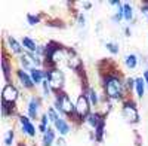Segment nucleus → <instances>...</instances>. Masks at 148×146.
<instances>
[{"label":"nucleus","mask_w":148,"mask_h":146,"mask_svg":"<svg viewBox=\"0 0 148 146\" xmlns=\"http://www.w3.org/2000/svg\"><path fill=\"white\" fill-rule=\"evenodd\" d=\"M139 12H141V15L144 17V19L148 22V0H147V2H142V3H141Z\"/></svg>","instance_id":"a878e982"},{"label":"nucleus","mask_w":148,"mask_h":146,"mask_svg":"<svg viewBox=\"0 0 148 146\" xmlns=\"http://www.w3.org/2000/svg\"><path fill=\"white\" fill-rule=\"evenodd\" d=\"M102 95L111 102H125L129 97L125 90V78H121L117 70L102 73Z\"/></svg>","instance_id":"f257e3e1"},{"label":"nucleus","mask_w":148,"mask_h":146,"mask_svg":"<svg viewBox=\"0 0 148 146\" xmlns=\"http://www.w3.org/2000/svg\"><path fill=\"white\" fill-rule=\"evenodd\" d=\"M59 113L65 115L68 119H76V104L71 100V97L67 91H61L53 94V104Z\"/></svg>","instance_id":"f03ea898"},{"label":"nucleus","mask_w":148,"mask_h":146,"mask_svg":"<svg viewBox=\"0 0 148 146\" xmlns=\"http://www.w3.org/2000/svg\"><path fill=\"white\" fill-rule=\"evenodd\" d=\"M43 106V100H42V97L39 95H36L33 94L30 99L27 100V116L33 121V119H37L40 116V109Z\"/></svg>","instance_id":"0eeeda50"},{"label":"nucleus","mask_w":148,"mask_h":146,"mask_svg":"<svg viewBox=\"0 0 148 146\" xmlns=\"http://www.w3.org/2000/svg\"><path fill=\"white\" fill-rule=\"evenodd\" d=\"M15 76H16L19 85H21L24 90H28V91L34 90L36 85H34V82H33V79L30 76V72H25V70H22L21 67H18L15 70Z\"/></svg>","instance_id":"9d476101"},{"label":"nucleus","mask_w":148,"mask_h":146,"mask_svg":"<svg viewBox=\"0 0 148 146\" xmlns=\"http://www.w3.org/2000/svg\"><path fill=\"white\" fill-rule=\"evenodd\" d=\"M56 146H65L67 143H65V137H59V139H56Z\"/></svg>","instance_id":"c85d7f7f"},{"label":"nucleus","mask_w":148,"mask_h":146,"mask_svg":"<svg viewBox=\"0 0 148 146\" xmlns=\"http://www.w3.org/2000/svg\"><path fill=\"white\" fill-rule=\"evenodd\" d=\"M5 146H12L15 143V130L14 128H9L5 133V140H3Z\"/></svg>","instance_id":"4be33fe9"},{"label":"nucleus","mask_w":148,"mask_h":146,"mask_svg":"<svg viewBox=\"0 0 148 146\" xmlns=\"http://www.w3.org/2000/svg\"><path fill=\"white\" fill-rule=\"evenodd\" d=\"M49 122H51V119H49L47 113H46V112L42 113V115H40V122H39V125H37V130H39L42 134H45V133L47 131V128L51 127V125H49Z\"/></svg>","instance_id":"412c9836"},{"label":"nucleus","mask_w":148,"mask_h":146,"mask_svg":"<svg viewBox=\"0 0 148 146\" xmlns=\"http://www.w3.org/2000/svg\"><path fill=\"white\" fill-rule=\"evenodd\" d=\"M138 55L135 52H129L126 57H125V66L129 69V70H135L138 67Z\"/></svg>","instance_id":"6ab92c4d"},{"label":"nucleus","mask_w":148,"mask_h":146,"mask_svg":"<svg viewBox=\"0 0 148 146\" xmlns=\"http://www.w3.org/2000/svg\"><path fill=\"white\" fill-rule=\"evenodd\" d=\"M121 116L127 124L139 122V112H138L136 102L132 100L130 97H127L125 102H121Z\"/></svg>","instance_id":"39448f33"},{"label":"nucleus","mask_w":148,"mask_h":146,"mask_svg":"<svg viewBox=\"0 0 148 146\" xmlns=\"http://www.w3.org/2000/svg\"><path fill=\"white\" fill-rule=\"evenodd\" d=\"M123 17H125V21H127V22H132L135 19V17H133V5L132 3H129V2L123 3Z\"/></svg>","instance_id":"aec40b11"},{"label":"nucleus","mask_w":148,"mask_h":146,"mask_svg":"<svg viewBox=\"0 0 148 146\" xmlns=\"http://www.w3.org/2000/svg\"><path fill=\"white\" fill-rule=\"evenodd\" d=\"M145 91H147V83H145L144 78L142 76L135 78V92H136V97L139 100L145 95Z\"/></svg>","instance_id":"f3484780"},{"label":"nucleus","mask_w":148,"mask_h":146,"mask_svg":"<svg viewBox=\"0 0 148 146\" xmlns=\"http://www.w3.org/2000/svg\"><path fill=\"white\" fill-rule=\"evenodd\" d=\"M74 104H76V121L80 124V122H84L86 118H88L92 112V104H90V100L88 99V95H86L84 92H80L77 95L76 102H74Z\"/></svg>","instance_id":"20e7f679"},{"label":"nucleus","mask_w":148,"mask_h":146,"mask_svg":"<svg viewBox=\"0 0 148 146\" xmlns=\"http://www.w3.org/2000/svg\"><path fill=\"white\" fill-rule=\"evenodd\" d=\"M77 24H79V27H84L86 26V17L82 14H77Z\"/></svg>","instance_id":"bb28decb"},{"label":"nucleus","mask_w":148,"mask_h":146,"mask_svg":"<svg viewBox=\"0 0 148 146\" xmlns=\"http://www.w3.org/2000/svg\"><path fill=\"white\" fill-rule=\"evenodd\" d=\"M19 88L14 83H6L3 90H2V103L3 104H9V106H16L18 99H19Z\"/></svg>","instance_id":"423d86ee"},{"label":"nucleus","mask_w":148,"mask_h":146,"mask_svg":"<svg viewBox=\"0 0 148 146\" xmlns=\"http://www.w3.org/2000/svg\"><path fill=\"white\" fill-rule=\"evenodd\" d=\"M142 78H144V81H145V83H147V88H148V69H145V70H144Z\"/></svg>","instance_id":"c756f323"},{"label":"nucleus","mask_w":148,"mask_h":146,"mask_svg":"<svg viewBox=\"0 0 148 146\" xmlns=\"http://www.w3.org/2000/svg\"><path fill=\"white\" fill-rule=\"evenodd\" d=\"M46 113H47V116H49V119H51V122H56V121L61 118L59 116V112L56 111V109L53 107V106H47V109H46Z\"/></svg>","instance_id":"5701e85b"},{"label":"nucleus","mask_w":148,"mask_h":146,"mask_svg":"<svg viewBox=\"0 0 148 146\" xmlns=\"http://www.w3.org/2000/svg\"><path fill=\"white\" fill-rule=\"evenodd\" d=\"M104 121H107V116L102 115V113H99V112L96 111V112H90V115L86 118L84 122L92 128V131H95L98 127H99V125L104 122Z\"/></svg>","instance_id":"f8f14e48"},{"label":"nucleus","mask_w":148,"mask_h":146,"mask_svg":"<svg viewBox=\"0 0 148 146\" xmlns=\"http://www.w3.org/2000/svg\"><path fill=\"white\" fill-rule=\"evenodd\" d=\"M125 34H126V36H130V34H132V31H130L129 27H125Z\"/></svg>","instance_id":"7c9ffc66"},{"label":"nucleus","mask_w":148,"mask_h":146,"mask_svg":"<svg viewBox=\"0 0 148 146\" xmlns=\"http://www.w3.org/2000/svg\"><path fill=\"white\" fill-rule=\"evenodd\" d=\"M30 76H31L34 85L37 87V85H42L43 81L46 79V70L45 69H33L30 72Z\"/></svg>","instance_id":"dca6fc26"},{"label":"nucleus","mask_w":148,"mask_h":146,"mask_svg":"<svg viewBox=\"0 0 148 146\" xmlns=\"http://www.w3.org/2000/svg\"><path fill=\"white\" fill-rule=\"evenodd\" d=\"M42 19H40V15H36V14H27V22L30 26H37Z\"/></svg>","instance_id":"393cba45"},{"label":"nucleus","mask_w":148,"mask_h":146,"mask_svg":"<svg viewBox=\"0 0 148 146\" xmlns=\"http://www.w3.org/2000/svg\"><path fill=\"white\" fill-rule=\"evenodd\" d=\"M86 95H88V99L90 100V104L93 106V107H99V104H101V102H102V97H99V94H98V91L92 87V85H86L84 87V91H83Z\"/></svg>","instance_id":"ddd939ff"},{"label":"nucleus","mask_w":148,"mask_h":146,"mask_svg":"<svg viewBox=\"0 0 148 146\" xmlns=\"http://www.w3.org/2000/svg\"><path fill=\"white\" fill-rule=\"evenodd\" d=\"M2 72L6 83H12V75H14V67H12V60L8 55V51L3 48V55H2Z\"/></svg>","instance_id":"9b49d317"},{"label":"nucleus","mask_w":148,"mask_h":146,"mask_svg":"<svg viewBox=\"0 0 148 146\" xmlns=\"http://www.w3.org/2000/svg\"><path fill=\"white\" fill-rule=\"evenodd\" d=\"M46 70V69H45ZM46 79L49 81V85L52 88V92H61L64 91V85H65V75L59 67H51L46 70Z\"/></svg>","instance_id":"7ed1b4c3"},{"label":"nucleus","mask_w":148,"mask_h":146,"mask_svg":"<svg viewBox=\"0 0 148 146\" xmlns=\"http://www.w3.org/2000/svg\"><path fill=\"white\" fill-rule=\"evenodd\" d=\"M18 122L21 125V131L24 133V136H27L30 139H34L36 134H37V130L36 125L33 124V121L27 116V115H24V113H19L18 115Z\"/></svg>","instance_id":"6e6552de"},{"label":"nucleus","mask_w":148,"mask_h":146,"mask_svg":"<svg viewBox=\"0 0 148 146\" xmlns=\"http://www.w3.org/2000/svg\"><path fill=\"white\" fill-rule=\"evenodd\" d=\"M80 5L83 6L84 10H90V9L93 8V3H92V2H86V0H84V2H80Z\"/></svg>","instance_id":"cd10ccee"},{"label":"nucleus","mask_w":148,"mask_h":146,"mask_svg":"<svg viewBox=\"0 0 148 146\" xmlns=\"http://www.w3.org/2000/svg\"><path fill=\"white\" fill-rule=\"evenodd\" d=\"M105 48H107V51H108L111 55H117V54L120 52V46H119V43L114 42V40L107 42V43H105Z\"/></svg>","instance_id":"b1692460"},{"label":"nucleus","mask_w":148,"mask_h":146,"mask_svg":"<svg viewBox=\"0 0 148 146\" xmlns=\"http://www.w3.org/2000/svg\"><path fill=\"white\" fill-rule=\"evenodd\" d=\"M21 43L24 46V49H27L28 52H37V49H39V43L34 39H31L30 36H24L21 39Z\"/></svg>","instance_id":"a211bd4d"},{"label":"nucleus","mask_w":148,"mask_h":146,"mask_svg":"<svg viewBox=\"0 0 148 146\" xmlns=\"http://www.w3.org/2000/svg\"><path fill=\"white\" fill-rule=\"evenodd\" d=\"M53 127H55V131L59 133L61 137H65L67 134H70V133H71V125H70V122H68L65 118H59L56 122L53 124Z\"/></svg>","instance_id":"4468645a"},{"label":"nucleus","mask_w":148,"mask_h":146,"mask_svg":"<svg viewBox=\"0 0 148 146\" xmlns=\"http://www.w3.org/2000/svg\"><path fill=\"white\" fill-rule=\"evenodd\" d=\"M3 48L5 49H9V52H10V55H15V57H21L24 52V46H22V43L19 42V40H16L14 36H6V40H5V43H3Z\"/></svg>","instance_id":"1a4fd4ad"},{"label":"nucleus","mask_w":148,"mask_h":146,"mask_svg":"<svg viewBox=\"0 0 148 146\" xmlns=\"http://www.w3.org/2000/svg\"><path fill=\"white\" fill-rule=\"evenodd\" d=\"M55 142H56V131L55 128L49 127L47 131L42 136V146H52Z\"/></svg>","instance_id":"2eb2a0df"}]
</instances>
